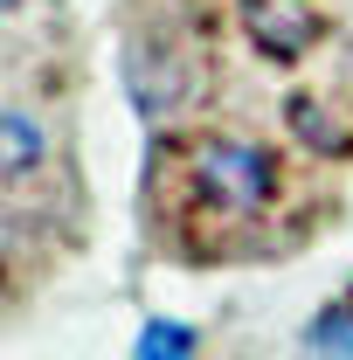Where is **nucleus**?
I'll return each mask as SVG.
<instances>
[{"label":"nucleus","mask_w":353,"mask_h":360,"mask_svg":"<svg viewBox=\"0 0 353 360\" xmlns=\"http://www.w3.org/2000/svg\"><path fill=\"white\" fill-rule=\"evenodd\" d=\"M187 187L222 215H257L277 194V160L250 139H194L187 146Z\"/></svg>","instance_id":"1"},{"label":"nucleus","mask_w":353,"mask_h":360,"mask_svg":"<svg viewBox=\"0 0 353 360\" xmlns=\"http://www.w3.org/2000/svg\"><path fill=\"white\" fill-rule=\"evenodd\" d=\"M125 97L146 125H167L180 104H187V63L160 35H132L125 42Z\"/></svg>","instance_id":"2"},{"label":"nucleus","mask_w":353,"mask_h":360,"mask_svg":"<svg viewBox=\"0 0 353 360\" xmlns=\"http://www.w3.org/2000/svg\"><path fill=\"white\" fill-rule=\"evenodd\" d=\"M49 160V132H42V118L28 111V104H7V180L21 187V180L35 174Z\"/></svg>","instance_id":"3"},{"label":"nucleus","mask_w":353,"mask_h":360,"mask_svg":"<svg viewBox=\"0 0 353 360\" xmlns=\"http://www.w3.org/2000/svg\"><path fill=\"white\" fill-rule=\"evenodd\" d=\"M305 354L312 360H353V291L333 298V305L305 326Z\"/></svg>","instance_id":"4"},{"label":"nucleus","mask_w":353,"mask_h":360,"mask_svg":"<svg viewBox=\"0 0 353 360\" xmlns=\"http://www.w3.org/2000/svg\"><path fill=\"white\" fill-rule=\"evenodd\" d=\"M250 35L270 49V56H298L312 42V21L305 14H291V7H264V0H250Z\"/></svg>","instance_id":"5"},{"label":"nucleus","mask_w":353,"mask_h":360,"mask_svg":"<svg viewBox=\"0 0 353 360\" xmlns=\"http://www.w3.org/2000/svg\"><path fill=\"white\" fill-rule=\"evenodd\" d=\"M291 125H298V139H305V146H319V153H347V146H353V132L326 111V104H312V97H298V104H291Z\"/></svg>","instance_id":"6"},{"label":"nucleus","mask_w":353,"mask_h":360,"mask_svg":"<svg viewBox=\"0 0 353 360\" xmlns=\"http://www.w3.org/2000/svg\"><path fill=\"white\" fill-rule=\"evenodd\" d=\"M132 360H194V326H180V319H153V326L139 333Z\"/></svg>","instance_id":"7"},{"label":"nucleus","mask_w":353,"mask_h":360,"mask_svg":"<svg viewBox=\"0 0 353 360\" xmlns=\"http://www.w3.org/2000/svg\"><path fill=\"white\" fill-rule=\"evenodd\" d=\"M14 7H21V0H7V14H14Z\"/></svg>","instance_id":"8"}]
</instances>
